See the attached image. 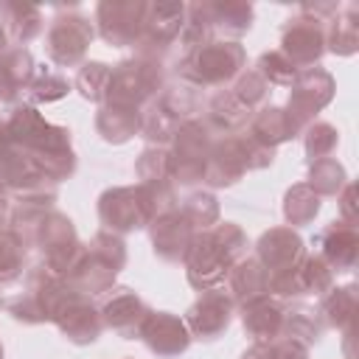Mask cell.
I'll return each mask as SVG.
<instances>
[{
	"label": "cell",
	"instance_id": "6da1fadb",
	"mask_svg": "<svg viewBox=\"0 0 359 359\" xmlns=\"http://www.w3.org/2000/svg\"><path fill=\"white\" fill-rule=\"evenodd\" d=\"M244 252H247V236L233 222L208 227L194 236L185 252L188 280L196 289H208L224 280V275H230V269L244 258Z\"/></svg>",
	"mask_w": 359,
	"mask_h": 359
},
{
	"label": "cell",
	"instance_id": "7a4b0ae2",
	"mask_svg": "<svg viewBox=\"0 0 359 359\" xmlns=\"http://www.w3.org/2000/svg\"><path fill=\"white\" fill-rule=\"evenodd\" d=\"M126 261V250L123 241L118 236L109 233H98L87 250L79 252V258L73 261V266L67 269V289L73 294H101L112 286L115 272L123 266Z\"/></svg>",
	"mask_w": 359,
	"mask_h": 359
},
{
	"label": "cell",
	"instance_id": "3957f363",
	"mask_svg": "<svg viewBox=\"0 0 359 359\" xmlns=\"http://www.w3.org/2000/svg\"><path fill=\"white\" fill-rule=\"evenodd\" d=\"M241 70H244V48L238 42H208L185 53L180 65V76L191 87H219L241 76Z\"/></svg>",
	"mask_w": 359,
	"mask_h": 359
},
{
	"label": "cell",
	"instance_id": "277c9868",
	"mask_svg": "<svg viewBox=\"0 0 359 359\" xmlns=\"http://www.w3.org/2000/svg\"><path fill=\"white\" fill-rule=\"evenodd\" d=\"M163 87V67L151 56H137L129 62H121L112 76H109V90H107V104H121L140 109L149 98L157 95Z\"/></svg>",
	"mask_w": 359,
	"mask_h": 359
},
{
	"label": "cell",
	"instance_id": "5b68a950",
	"mask_svg": "<svg viewBox=\"0 0 359 359\" xmlns=\"http://www.w3.org/2000/svg\"><path fill=\"white\" fill-rule=\"evenodd\" d=\"M154 213L160 216L154 199L149 196V191L143 185H137V188H112L98 202L101 222L115 233L140 230L154 219Z\"/></svg>",
	"mask_w": 359,
	"mask_h": 359
},
{
	"label": "cell",
	"instance_id": "8992f818",
	"mask_svg": "<svg viewBox=\"0 0 359 359\" xmlns=\"http://www.w3.org/2000/svg\"><path fill=\"white\" fill-rule=\"evenodd\" d=\"M210 149H213L210 129L196 118L185 121L174 135V151L168 154V174L182 185L202 180Z\"/></svg>",
	"mask_w": 359,
	"mask_h": 359
},
{
	"label": "cell",
	"instance_id": "52a82bcc",
	"mask_svg": "<svg viewBox=\"0 0 359 359\" xmlns=\"http://www.w3.org/2000/svg\"><path fill=\"white\" fill-rule=\"evenodd\" d=\"M280 45H283L280 53L297 70H309L325 53V22L311 17V14H306V11H300L297 17L286 20Z\"/></svg>",
	"mask_w": 359,
	"mask_h": 359
},
{
	"label": "cell",
	"instance_id": "ba28073f",
	"mask_svg": "<svg viewBox=\"0 0 359 359\" xmlns=\"http://www.w3.org/2000/svg\"><path fill=\"white\" fill-rule=\"evenodd\" d=\"M182 22H185V6L182 3H151V6H146L140 36L135 42L140 48V56L157 59L180 36Z\"/></svg>",
	"mask_w": 359,
	"mask_h": 359
},
{
	"label": "cell",
	"instance_id": "9c48e42d",
	"mask_svg": "<svg viewBox=\"0 0 359 359\" xmlns=\"http://www.w3.org/2000/svg\"><path fill=\"white\" fill-rule=\"evenodd\" d=\"M292 95H289V115L297 121L300 129H306L311 123V118L331 101L334 95V76L323 67H309L300 70L297 79L289 84Z\"/></svg>",
	"mask_w": 359,
	"mask_h": 359
},
{
	"label": "cell",
	"instance_id": "30bf717a",
	"mask_svg": "<svg viewBox=\"0 0 359 359\" xmlns=\"http://www.w3.org/2000/svg\"><path fill=\"white\" fill-rule=\"evenodd\" d=\"M93 39V25L87 17L81 14H62L53 20L50 31H48V56L56 62V65H76L81 62L87 45Z\"/></svg>",
	"mask_w": 359,
	"mask_h": 359
},
{
	"label": "cell",
	"instance_id": "8fae6325",
	"mask_svg": "<svg viewBox=\"0 0 359 359\" xmlns=\"http://www.w3.org/2000/svg\"><path fill=\"white\" fill-rule=\"evenodd\" d=\"M314 244L320 247L317 255L331 266V272H351L356 266V255H359V233L356 224L348 222H331L328 227H323L314 238Z\"/></svg>",
	"mask_w": 359,
	"mask_h": 359
},
{
	"label": "cell",
	"instance_id": "7c38bea8",
	"mask_svg": "<svg viewBox=\"0 0 359 359\" xmlns=\"http://www.w3.org/2000/svg\"><path fill=\"white\" fill-rule=\"evenodd\" d=\"M143 11H146L143 3H101L95 11L101 36L115 48L135 45L140 36Z\"/></svg>",
	"mask_w": 359,
	"mask_h": 359
},
{
	"label": "cell",
	"instance_id": "4fadbf2b",
	"mask_svg": "<svg viewBox=\"0 0 359 359\" xmlns=\"http://www.w3.org/2000/svg\"><path fill=\"white\" fill-rule=\"evenodd\" d=\"M306 258L303 238L292 227H275L261 236L258 241V264L266 269V275H280L286 269H294Z\"/></svg>",
	"mask_w": 359,
	"mask_h": 359
},
{
	"label": "cell",
	"instance_id": "5bb4252c",
	"mask_svg": "<svg viewBox=\"0 0 359 359\" xmlns=\"http://www.w3.org/2000/svg\"><path fill=\"white\" fill-rule=\"evenodd\" d=\"M230 314H233V297L219 289H210L188 309L185 317V325L191 328L188 334H194L196 339H216L230 325Z\"/></svg>",
	"mask_w": 359,
	"mask_h": 359
},
{
	"label": "cell",
	"instance_id": "9a60e30c",
	"mask_svg": "<svg viewBox=\"0 0 359 359\" xmlns=\"http://www.w3.org/2000/svg\"><path fill=\"white\" fill-rule=\"evenodd\" d=\"M140 337L146 339L149 351L157 353L160 359H174L180 356L188 342H191V334L185 328V320L168 314V311H151L140 328Z\"/></svg>",
	"mask_w": 359,
	"mask_h": 359
},
{
	"label": "cell",
	"instance_id": "2e32d148",
	"mask_svg": "<svg viewBox=\"0 0 359 359\" xmlns=\"http://www.w3.org/2000/svg\"><path fill=\"white\" fill-rule=\"evenodd\" d=\"M194 224L180 213V210H165L154 219V230H151V244L154 252L163 261H185V252L194 241Z\"/></svg>",
	"mask_w": 359,
	"mask_h": 359
},
{
	"label": "cell",
	"instance_id": "e0dca14e",
	"mask_svg": "<svg viewBox=\"0 0 359 359\" xmlns=\"http://www.w3.org/2000/svg\"><path fill=\"white\" fill-rule=\"evenodd\" d=\"M149 314H151L149 306L132 289H115V292H109V297L101 306V320L112 331H118L121 337H126V339H132L135 334H140V328H143V323H146Z\"/></svg>",
	"mask_w": 359,
	"mask_h": 359
},
{
	"label": "cell",
	"instance_id": "ac0fdd59",
	"mask_svg": "<svg viewBox=\"0 0 359 359\" xmlns=\"http://www.w3.org/2000/svg\"><path fill=\"white\" fill-rule=\"evenodd\" d=\"M56 325L70 342L87 345V342L98 339L104 320H101V311L93 309V303H87L81 294H70L56 314Z\"/></svg>",
	"mask_w": 359,
	"mask_h": 359
},
{
	"label": "cell",
	"instance_id": "d6986e66",
	"mask_svg": "<svg viewBox=\"0 0 359 359\" xmlns=\"http://www.w3.org/2000/svg\"><path fill=\"white\" fill-rule=\"evenodd\" d=\"M283 317L286 306H280L269 294L244 303V328L255 342H278V337H283Z\"/></svg>",
	"mask_w": 359,
	"mask_h": 359
},
{
	"label": "cell",
	"instance_id": "ffe728a7",
	"mask_svg": "<svg viewBox=\"0 0 359 359\" xmlns=\"http://www.w3.org/2000/svg\"><path fill=\"white\" fill-rule=\"evenodd\" d=\"M244 171H247V163H244L241 140L238 137H227L222 143H213V149L208 154V163H205L202 180L208 185H233Z\"/></svg>",
	"mask_w": 359,
	"mask_h": 359
},
{
	"label": "cell",
	"instance_id": "44dd1931",
	"mask_svg": "<svg viewBox=\"0 0 359 359\" xmlns=\"http://www.w3.org/2000/svg\"><path fill=\"white\" fill-rule=\"evenodd\" d=\"M356 48H359V8L353 3H345L325 22V50L337 56H353Z\"/></svg>",
	"mask_w": 359,
	"mask_h": 359
},
{
	"label": "cell",
	"instance_id": "7402d4cb",
	"mask_svg": "<svg viewBox=\"0 0 359 359\" xmlns=\"http://www.w3.org/2000/svg\"><path fill=\"white\" fill-rule=\"evenodd\" d=\"M300 132H303V129L297 126V121H294L286 109H280V107H264V109L252 118L250 137L258 140V143H264L266 149H275L278 143L292 140V137H297Z\"/></svg>",
	"mask_w": 359,
	"mask_h": 359
},
{
	"label": "cell",
	"instance_id": "603a6c76",
	"mask_svg": "<svg viewBox=\"0 0 359 359\" xmlns=\"http://www.w3.org/2000/svg\"><path fill=\"white\" fill-rule=\"evenodd\" d=\"M34 79V62L25 48H6L0 53V101H14Z\"/></svg>",
	"mask_w": 359,
	"mask_h": 359
},
{
	"label": "cell",
	"instance_id": "cb8c5ba5",
	"mask_svg": "<svg viewBox=\"0 0 359 359\" xmlns=\"http://www.w3.org/2000/svg\"><path fill=\"white\" fill-rule=\"evenodd\" d=\"M95 129L101 132L104 140L123 143L135 132H140V112L132 107H121V104H104L95 118Z\"/></svg>",
	"mask_w": 359,
	"mask_h": 359
},
{
	"label": "cell",
	"instance_id": "d4e9b609",
	"mask_svg": "<svg viewBox=\"0 0 359 359\" xmlns=\"http://www.w3.org/2000/svg\"><path fill=\"white\" fill-rule=\"evenodd\" d=\"M230 289L238 303H250L261 294H269V275L258 264V258H247V261L241 258L230 269Z\"/></svg>",
	"mask_w": 359,
	"mask_h": 359
},
{
	"label": "cell",
	"instance_id": "484cf974",
	"mask_svg": "<svg viewBox=\"0 0 359 359\" xmlns=\"http://www.w3.org/2000/svg\"><path fill=\"white\" fill-rule=\"evenodd\" d=\"M205 14L210 28L224 36H241L252 25V6L244 3H205Z\"/></svg>",
	"mask_w": 359,
	"mask_h": 359
},
{
	"label": "cell",
	"instance_id": "4316f807",
	"mask_svg": "<svg viewBox=\"0 0 359 359\" xmlns=\"http://www.w3.org/2000/svg\"><path fill=\"white\" fill-rule=\"evenodd\" d=\"M323 331H325V323H323L317 309H311V306L286 309V317H283V337L286 339L300 342L303 348H309L323 337Z\"/></svg>",
	"mask_w": 359,
	"mask_h": 359
},
{
	"label": "cell",
	"instance_id": "83f0119b",
	"mask_svg": "<svg viewBox=\"0 0 359 359\" xmlns=\"http://www.w3.org/2000/svg\"><path fill=\"white\" fill-rule=\"evenodd\" d=\"M320 317L331 328H348V325H353V317H356V286L348 283V286L328 289L323 294Z\"/></svg>",
	"mask_w": 359,
	"mask_h": 359
},
{
	"label": "cell",
	"instance_id": "f1b7e54d",
	"mask_svg": "<svg viewBox=\"0 0 359 359\" xmlns=\"http://www.w3.org/2000/svg\"><path fill=\"white\" fill-rule=\"evenodd\" d=\"M250 112L233 93H219L210 107H208V129H216V132H233V129H241L247 121H250Z\"/></svg>",
	"mask_w": 359,
	"mask_h": 359
},
{
	"label": "cell",
	"instance_id": "f546056e",
	"mask_svg": "<svg viewBox=\"0 0 359 359\" xmlns=\"http://www.w3.org/2000/svg\"><path fill=\"white\" fill-rule=\"evenodd\" d=\"M317 196H337L345 185H348V174L342 168L339 160L325 157V160H314L309 168V182H306Z\"/></svg>",
	"mask_w": 359,
	"mask_h": 359
},
{
	"label": "cell",
	"instance_id": "4dcf8cb0",
	"mask_svg": "<svg viewBox=\"0 0 359 359\" xmlns=\"http://www.w3.org/2000/svg\"><path fill=\"white\" fill-rule=\"evenodd\" d=\"M294 278L300 294H325L328 289H334V272L320 255H306L294 269Z\"/></svg>",
	"mask_w": 359,
	"mask_h": 359
},
{
	"label": "cell",
	"instance_id": "1f68e13d",
	"mask_svg": "<svg viewBox=\"0 0 359 359\" xmlns=\"http://www.w3.org/2000/svg\"><path fill=\"white\" fill-rule=\"evenodd\" d=\"M320 213V196L303 182V185H294L286 191V202H283V216L289 224L300 227V224H309L314 222V216Z\"/></svg>",
	"mask_w": 359,
	"mask_h": 359
},
{
	"label": "cell",
	"instance_id": "d6a6232c",
	"mask_svg": "<svg viewBox=\"0 0 359 359\" xmlns=\"http://www.w3.org/2000/svg\"><path fill=\"white\" fill-rule=\"evenodd\" d=\"M109 76H112V67H107L104 62H87L76 76V87L90 101H107Z\"/></svg>",
	"mask_w": 359,
	"mask_h": 359
},
{
	"label": "cell",
	"instance_id": "836d02e7",
	"mask_svg": "<svg viewBox=\"0 0 359 359\" xmlns=\"http://www.w3.org/2000/svg\"><path fill=\"white\" fill-rule=\"evenodd\" d=\"M303 143H306V154H309V160L314 163V160H325L334 149H337V143H339V132L331 126V123H325V121H311L306 129H303Z\"/></svg>",
	"mask_w": 359,
	"mask_h": 359
},
{
	"label": "cell",
	"instance_id": "e575fe53",
	"mask_svg": "<svg viewBox=\"0 0 359 359\" xmlns=\"http://www.w3.org/2000/svg\"><path fill=\"white\" fill-rule=\"evenodd\" d=\"M25 241L14 230H0V283H8L20 278L22 258H25Z\"/></svg>",
	"mask_w": 359,
	"mask_h": 359
},
{
	"label": "cell",
	"instance_id": "d590c367",
	"mask_svg": "<svg viewBox=\"0 0 359 359\" xmlns=\"http://www.w3.org/2000/svg\"><path fill=\"white\" fill-rule=\"evenodd\" d=\"M266 84H292L297 79V67L280 53V50H269V53H261L258 59V70H255Z\"/></svg>",
	"mask_w": 359,
	"mask_h": 359
},
{
	"label": "cell",
	"instance_id": "8d00e7d4",
	"mask_svg": "<svg viewBox=\"0 0 359 359\" xmlns=\"http://www.w3.org/2000/svg\"><path fill=\"white\" fill-rule=\"evenodd\" d=\"M28 93H31V98L36 104L56 101V98H62L67 93V81L53 70H34V79L28 81Z\"/></svg>",
	"mask_w": 359,
	"mask_h": 359
},
{
	"label": "cell",
	"instance_id": "74e56055",
	"mask_svg": "<svg viewBox=\"0 0 359 359\" xmlns=\"http://www.w3.org/2000/svg\"><path fill=\"white\" fill-rule=\"evenodd\" d=\"M180 213L194 227H210L216 222V216H219V205H216V199L210 194H191Z\"/></svg>",
	"mask_w": 359,
	"mask_h": 359
},
{
	"label": "cell",
	"instance_id": "f35d334b",
	"mask_svg": "<svg viewBox=\"0 0 359 359\" xmlns=\"http://www.w3.org/2000/svg\"><path fill=\"white\" fill-rule=\"evenodd\" d=\"M266 93H269V84H266L255 70L241 73V76H238V81H236V87H233V95H236L247 109H252V107L264 104Z\"/></svg>",
	"mask_w": 359,
	"mask_h": 359
},
{
	"label": "cell",
	"instance_id": "ab89813d",
	"mask_svg": "<svg viewBox=\"0 0 359 359\" xmlns=\"http://www.w3.org/2000/svg\"><path fill=\"white\" fill-rule=\"evenodd\" d=\"M339 210H342V222H348V224H356V213H353V196H356V188H353V182H348L339 194Z\"/></svg>",
	"mask_w": 359,
	"mask_h": 359
},
{
	"label": "cell",
	"instance_id": "60d3db41",
	"mask_svg": "<svg viewBox=\"0 0 359 359\" xmlns=\"http://www.w3.org/2000/svg\"><path fill=\"white\" fill-rule=\"evenodd\" d=\"M241 359H278V342H255Z\"/></svg>",
	"mask_w": 359,
	"mask_h": 359
},
{
	"label": "cell",
	"instance_id": "b9f144b4",
	"mask_svg": "<svg viewBox=\"0 0 359 359\" xmlns=\"http://www.w3.org/2000/svg\"><path fill=\"white\" fill-rule=\"evenodd\" d=\"M6 210H8V202H6V194H3V188H0V224H3V219H6Z\"/></svg>",
	"mask_w": 359,
	"mask_h": 359
},
{
	"label": "cell",
	"instance_id": "7bdbcfd3",
	"mask_svg": "<svg viewBox=\"0 0 359 359\" xmlns=\"http://www.w3.org/2000/svg\"><path fill=\"white\" fill-rule=\"evenodd\" d=\"M0 359H3V348H0Z\"/></svg>",
	"mask_w": 359,
	"mask_h": 359
}]
</instances>
